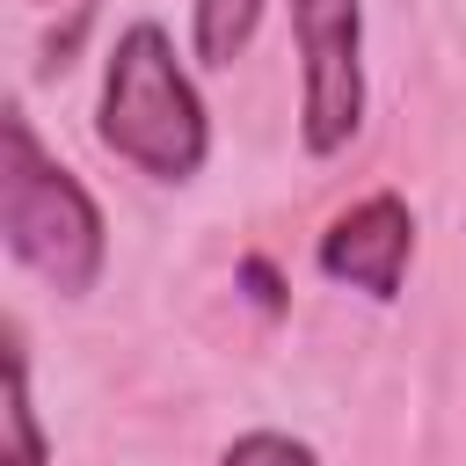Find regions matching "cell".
I'll use <instances>...</instances> for the list:
<instances>
[{
    "mask_svg": "<svg viewBox=\"0 0 466 466\" xmlns=\"http://www.w3.org/2000/svg\"><path fill=\"white\" fill-rule=\"evenodd\" d=\"M95 138L146 182H197L211 160V109L197 95V73L182 66L175 36L138 15L102 51V95H95Z\"/></svg>",
    "mask_w": 466,
    "mask_h": 466,
    "instance_id": "cell-1",
    "label": "cell"
},
{
    "mask_svg": "<svg viewBox=\"0 0 466 466\" xmlns=\"http://www.w3.org/2000/svg\"><path fill=\"white\" fill-rule=\"evenodd\" d=\"M0 240L58 299H87L109 269V218L95 189L36 138L29 109H0Z\"/></svg>",
    "mask_w": 466,
    "mask_h": 466,
    "instance_id": "cell-2",
    "label": "cell"
},
{
    "mask_svg": "<svg viewBox=\"0 0 466 466\" xmlns=\"http://www.w3.org/2000/svg\"><path fill=\"white\" fill-rule=\"evenodd\" d=\"M291 44H299V146L306 160H335L350 153L371 109L364 0H291Z\"/></svg>",
    "mask_w": 466,
    "mask_h": 466,
    "instance_id": "cell-3",
    "label": "cell"
},
{
    "mask_svg": "<svg viewBox=\"0 0 466 466\" xmlns=\"http://www.w3.org/2000/svg\"><path fill=\"white\" fill-rule=\"evenodd\" d=\"M408 262H415V211L400 189L350 197L313 240V269L342 291H364L371 306H393L408 291Z\"/></svg>",
    "mask_w": 466,
    "mask_h": 466,
    "instance_id": "cell-4",
    "label": "cell"
},
{
    "mask_svg": "<svg viewBox=\"0 0 466 466\" xmlns=\"http://www.w3.org/2000/svg\"><path fill=\"white\" fill-rule=\"evenodd\" d=\"M0 466H51V437L36 415V386H29V335L7 313L0 320Z\"/></svg>",
    "mask_w": 466,
    "mask_h": 466,
    "instance_id": "cell-5",
    "label": "cell"
},
{
    "mask_svg": "<svg viewBox=\"0 0 466 466\" xmlns=\"http://www.w3.org/2000/svg\"><path fill=\"white\" fill-rule=\"evenodd\" d=\"M262 15H269V0H189V58L211 66V73L233 66L255 44Z\"/></svg>",
    "mask_w": 466,
    "mask_h": 466,
    "instance_id": "cell-6",
    "label": "cell"
},
{
    "mask_svg": "<svg viewBox=\"0 0 466 466\" xmlns=\"http://www.w3.org/2000/svg\"><path fill=\"white\" fill-rule=\"evenodd\" d=\"M218 466H320V451L306 437H291V430H240L218 451Z\"/></svg>",
    "mask_w": 466,
    "mask_h": 466,
    "instance_id": "cell-7",
    "label": "cell"
},
{
    "mask_svg": "<svg viewBox=\"0 0 466 466\" xmlns=\"http://www.w3.org/2000/svg\"><path fill=\"white\" fill-rule=\"evenodd\" d=\"M240 284H248V291H255V306H262V313H269V320H277V313H284V284H277V269H269V262H262V255H240Z\"/></svg>",
    "mask_w": 466,
    "mask_h": 466,
    "instance_id": "cell-8",
    "label": "cell"
},
{
    "mask_svg": "<svg viewBox=\"0 0 466 466\" xmlns=\"http://www.w3.org/2000/svg\"><path fill=\"white\" fill-rule=\"evenodd\" d=\"M36 7H44V0H36Z\"/></svg>",
    "mask_w": 466,
    "mask_h": 466,
    "instance_id": "cell-9",
    "label": "cell"
}]
</instances>
